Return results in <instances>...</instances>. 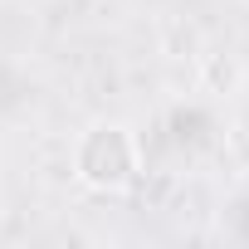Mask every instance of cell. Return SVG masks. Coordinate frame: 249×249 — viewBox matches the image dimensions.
<instances>
[{
	"mask_svg": "<svg viewBox=\"0 0 249 249\" xmlns=\"http://www.w3.org/2000/svg\"><path fill=\"white\" fill-rule=\"evenodd\" d=\"M142 171V147L127 122H93L73 142V181L93 196H122Z\"/></svg>",
	"mask_w": 249,
	"mask_h": 249,
	"instance_id": "obj_1",
	"label": "cell"
}]
</instances>
